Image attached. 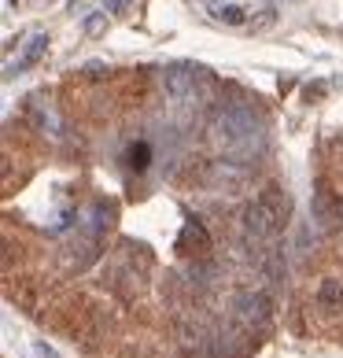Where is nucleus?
Returning a JSON list of instances; mask_svg holds the SVG:
<instances>
[{
  "label": "nucleus",
  "mask_w": 343,
  "mask_h": 358,
  "mask_svg": "<svg viewBox=\"0 0 343 358\" xmlns=\"http://www.w3.org/2000/svg\"><path fill=\"white\" fill-rule=\"evenodd\" d=\"M233 317H236V322H240L244 329H266L270 317H273V303H270L266 292H255V288L236 292V299H233Z\"/></svg>",
  "instance_id": "7ed1b4c3"
},
{
  "label": "nucleus",
  "mask_w": 343,
  "mask_h": 358,
  "mask_svg": "<svg viewBox=\"0 0 343 358\" xmlns=\"http://www.w3.org/2000/svg\"><path fill=\"white\" fill-rule=\"evenodd\" d=\"M126 8H129V0H111V8H108V11H115V15H122Z\"/></svg>",
  "instance_id": "ddd939ff"
},
{
  "label": "nucleus",
  "mask_w": 343,
  "mask_h": 358,
  "mask_svg": "<svg viewBox=\"0 0 343 358\" xmlns=\"http://www.w3.org/2000/svg\"><path fill=\"white\" fill-rule=\"evenodd\" d=\"M210 15H214L218 22H226V26H244V22H251V11L240 8V4H210Z\"/></svg>",
  "instance_id": "6e6552de"
},
{
  "label": "nucleus",
  "mask_w": 343,
  "mask_h": 358,
  "mask_svg": "<svg viewBox=\"0 0 343 358\" xmlns=\"http://www.w3.org/2000/svg\"><path fill=\"white\" fill-rule=\"evenodd\" d=\"M210 181L218 185V189H240V185L247 181V166L240 163V159H218L214 166H210Z\"/></svg>",
  "instance_id": "39448f33"
},
{
  "label": "nucleus",
  "mask_w": 343,
  "mask_h": 358,
  "mask_svg": "<svg viewBox=\"0 0 343 358\" xmlns=\"http://www.w3.org/2000/svg\"><path fill=\"white\" fill-rule=\"evenodd\" d=\"M103 26H108V15H103V11H96V15L85 19V34L96 37V34H103Z\"/></svg>",
  "instance_id": "9d476101"
},
{
  "label": "nucleus",
  "mask_w": 343,
  "mask_h": 358,
  "mask_svg": "<svg viewBox=\"0 0 343 358\" xmlns=\"http://www.w3.org/2000/svg\"><path fill=\"white\" fill-rule=\"evenodd\" d=\"M129 163H133L137 170H140L144 163H148V144H140V148H133V152H129Z\"/></svg>",
  "instance_id": "9b49d317"
},
{
  "label": "nucleus",
  "mask_w": 343,
  "mask_h": 358,
  "mask_svg": "<svg viewBox=\"0 0 343 358\" xmlns=\"http://www.w3.org/2000/svg\"><path fill=\"white\" fill-rule=\"evenodd\" d=\"M210 141L229 159H251L266 144V118L247 103H226L210 115Z\"/></svg>",
  "instance_id": "f257e3e1"
},
{
  "label": "nucleus",
  "mask_w": 343,
  "mask_h": 358,
  "mask_svg": "<svg viewBox=\"0 0 343 358\" xmlns=\"http://www.w3.org/2000/svg\"><path fill=\"white\" fill-rule=\"evenodd\" d=\"M45 52H48V34H34L30 41L22 45V56H19L15 63H8V67H4V78H15V74H22V71H30L34 63L45 56Z\"/></svg>",
  "instance_id": "423d86ee"
},
{
  "label": "nucleus",
  "mask_w": 343,
  "mask_h": 358,
  "mask_svg": "<svg viewBox=\"0 0 343 358\" xmlns=\"http://www.w3.org/2000/svg\"><path fill=\"white\" fill-rule=\"evenodd\" d=\"M277 19V11H273V4H258L255 11H251V26H258V30H262V26H270Z\"/></svg>",
  "instance_id": "1a4fd4ad"
},
{
  "label": "nucleus",
  "mask_w": 343,
  "mask_h": 358,
  "mask_svg": "<svg viewBox=\"0 0 343 358\" xmlns=\"http://www.w3.org/2000/svg\"><path fill=\"white\" fill-rule=\"evenodd\" d=\"M163 92H166V100H174V103H192L200 96V71L189 67V63L166 67L163 71Z\"/></svg>",
  "instance_id": "20e7f679"
},
{
  "label": "nucleus",
  "mask_w": 343,
  "mask_h": 358,
  "mask_svg": "<svg viewBox=\"0 0 343 358\" xmlns=\"http://www.w3.org/2000/svg\"><path fill=\"white\" fill-rule=\"evenodd\" d=\"M288 215H292V200H288V192L281 189H266L258 196V200L244 203L240 210V229L247 241H270V236L281 233V225L288 222Z\"/></svg>",
  "instance_id": "f03ea898"
},
{
  "label": "nucleus",
  "mask_w": 343,
  "mask_h": 358,
  "mask_svg": "<svg viewBox=\"0 0 343 358\" xmlns=\"http://www.w3.org/2000/svg\"><path fill=\"white\" fill-rule=\"evenodd\" d=\"M314 303H318L321 314H343V285L336 277H325L318 292H314Z\"/></svg>",
  "instance_id": "0eeeda50"
},
{
  "label": "nucleus",
  "mask_w": 343,
  "mask_h": 358,
  "mask_svg": "<svg viewBox=\"0 0 343 358\" xmlns=\"http://www.w3.org/2000/svg\"><path fill=\"white\" fill-rule=\"evenodd\" d=\"M37 355H41V358H59V355H56V351H52V348H48V343H45V340H37Z\"/></svg>",
  "instance_id": "f8f14e48"
}]
</instances>
